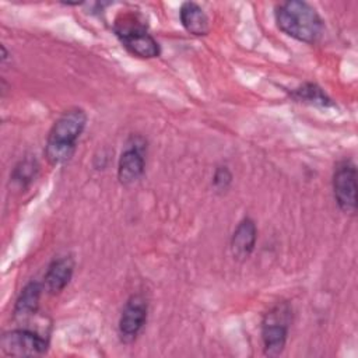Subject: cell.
<instances>
[{
	"label": "cell",
	"mask_w": 358,
	"mask_h": 358,
	"mask_svg": "<svg viewBox=\"0 0 358 358\" xmlns=\"http://www.w3.org/2000/svg\"><path fill=\"white\" fill-rule=\"evenodd\" d=\"M148 313L147 299L141 294H133L124 303L119 317V336L123 343H133L145 324Z\"/></svg>",
	"instance_id": "cell-7"
},
{
	"label": "cell",
	"mask_w": 358,
	"mask_h": 358,
	"mask_svg": "<svg viewBox=\"0 0 358 358\" xmlns=\"http://www.w3.org/2000/svg\"><path fill=\"white\" fill-rule=\"evenodd\" d=\"M179 18L183 28L194 36L207 35L210 31V20L206 11L193 1H186L180 6Z\"/></svg>",
	"instance_id": "cell-11"
},
{
	"label": "cell",
	"mask_w": 358,
	"mask_h": 358,
	"mask_svg": "<svg viewBox=\"0 0 358 358\" xmlns=\"http://www.w3.org/2000/svg\"><path fill=\"white\" fill-rule=\"evenodd\" d=\"M331 186L338 208L354 214L357 208V166L351 159H343L336 165Z\"/></svg>",
	"instance_id": "cell-6"
},
{
	"label": "cell",
	"mask_w": 358,
	"mask_h": 358,
	"mask_svg": "<svg viewBox=\"0 0 358 358\" xmlns=\"http://www.w3.org/2000/svg\"><path fill=\"white\" fill-rule=\"evenodd\" d=\"M42 294V285L38 281L28 282L20 292L15 306H14V316L18 320L28 319L38 312L39 299Z\"/></svg>",
	"instance_id": "cell-12"
},
{
	"label": "cell",
	"mask_w": 358,
	"mask_h": 358,
	"mask_svg": "<svg viewBox=\"0 0 358 358\" xmlns=\"http://www.w3.org/2000/svg\"><path fill=\"white\" fill-rule=\"evenodd\" d=\"M145 169L144 147L138 141H133L119 157L117 161V179L122 185L129 186L137 182Z\"/></svg>",
	"instance_id": "cell-8"
},
{
	"label": "cell",
	"mask_w": 358,
	"mask_h": 358,
	"mask_svg": "<svg viewBox=\"0 0 358 358\" xmlns=\"http://www.w3.org/2000/svg\"><path fill=\"white\" fill-rule=\"evenodd\" d=\"M87 120L85 110L77 106L64 110L56 119L49 130L45 145V155L52 165H62L73 157Z\"/></svg>",
	"instance_id": "cell-1"
},
{
	"label": "cell",
	"mask_w": 358,
	"mask_h": 358,
	"mask_svg": "<svg viewBox=\"0 0 358 358\" xmlns=\"http://www.w3.org/2000/svg\"><path fill=\"white\" fill-rule=\"evenodd\" d=\"M74 273V260L70 256H62L55 259L49 266L43 277L45 289L56 295L62 292L70 282Z\"/></svg>",
	"instance_id": "cell-9"
},
{
	"label": "cell",
	"mask_w": 358,
	"mask_h": 358,
	"mask_svg": "<svg viewBox=\"0 0 358 358\" xmlns=\"http://www.w3.org/2000/svg\"><path fill=\"white\" fill-rule=\"evenodd\" d=\"M291 322L292 309L285 301L277 302L264 313L262 320V341L263 352L267 357H277L284 351Z\"/></svg>",
	"instance_id": "cell-4"
},
{
	"label": "cell",
	"mask_w": 358,
	"mask_h": 358,
	"mask_svg": "<svg viewBox=\"0 0 358 358\" xmlns=\"http://www.w3.org/2000/svg\"><path fill=\"white\" fill-rule=\"evenodd\" d=\"M256 241H257L256 224L252 218L245 217L243 220L239 221V224L236 225L231 236V250L234 257L239 260L248 259L256 246Z\"/></svg>",
	"instance_id": "cell-10"
},
{
	"label": "cell",
	"mask_w": 358,
	"mask_h": 358,
	"mask_svg": "<svg viewBox=\"0 0 358 358\" xmlns=\"http://www.w3.org/2000/svg\"><path fill=\"white\" fill-rule=\"evenodd\" d=\"M275 22L281 32L303 43H315L323 34L322 17L313 6L302 0H288L277 6Z\"/></svg>",
	"instance_id": "cell-2"
},
{
	"label": "cell",
	"mask_w": 358,
	"mask_h": 358,
	"mask_svg": "<svg viewBox=\"0 0 358 358\" xmlns=\"http://www.w3.org/2000/svg\"><path fill=\"white\" fill-rule=\"evenodd\" d=\"M38 168L39 165L35 158H24L14 166L10 176V182H13V185L18 186L20 189H24L35 179Z\"/></svg>",
	"instance_id": "cell-14"
},
{
	"label": "cell",
	"mask_w": 358,
	"mask_h": 358,
	"mask_svg": "<svg viewBox=\"0 0 358 358\" xmlns=\"http://www.w3.org/2000/svg\"><path fill=\"white\" fill-rule=\"evenodd\" d=\"M0 347L8 357H38L49 348L48 338L29 329H13L3 333Z\"/></svg>",
	"instance_id": "cell-5"
},
{
	"label": "cell",
	"mask_w": 358,
	"mask_h": 358,
	"mask_svg": "<svg viewBox=\"0 0 358 358\" xmlns=\"http://www.w3.org/2000/svg\"><path fill=\"white\" fill-rule=\"evenodd\" d=\"M232 183V173L228 166H218L213 175V186L217 192H225Z\"/></svg>",
	"instance_id": "cell-15"
},
{
	"label": "cell",
	"mask_w": 358,
	"mask_h": 358,
	"mask_svg": "<svg viewBox=\"0 0 358 358\" xmlns=\"http://www.w3.org/2000/svg\"><path fill=\"white\" fill-rule=\"evenodd\" d=\"M115 34L122 45L134 56L152 59L159 56V45L148 32L147 25L136 14L120 15L115 22Z\"/></svg>",
	"instance_id": "cell-3"
},
{
	"label": "cell",
	"mask_w": 358,
	"mask_h": 358,
	"mask_svg": "<svg viewBox=\"0 0 358 358\" xmlns=\"http://www.w3.org/2000/svg\"><path fill=\"white\" fill-rule=\"evenodd\" d=\"M291 95L296 101L310 103V105H315V106L327 108V106L333 105L331 99L324 94V91L320 87H317L316 84H312V83H306V84L295 88Z\"/></svg>",
	"instance_id": "cell-13"
}]
</instances>
